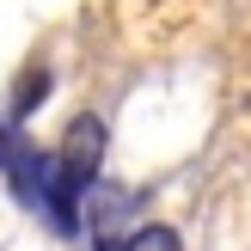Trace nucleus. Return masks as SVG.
I'll use <instances>...</instances> for the list:
<instances>
[{"instance_id":"nucleus-1","label":"nucleus","mask_w":251,"mask_h":251,"mask_svg":"<svg viewBox=\"0 0 251 251\" xmlns=\"http://www.w3.org/2000/svg\"><path fill=\"white\" fill-rule=\"evenodd\" d=\"M98 166H104V123L86 110V117L68 123V135H61V153H55V172L61 184H68L74 196H86L98 184Z\"/></svg>"},{"instance_id":"nucleus-5","label":"nucleus","mask_w":251,"mask_h":251,"mask_svg":"<svg viewBox=\"0 0 251 251\" xmlns=\"http://www.w3.org/2000/svg\"><path fill=\"white\" fill-rule=\"evenodd\" d=\"M6 141H12V123H6V110H0V159H6Z\"/></svg>"},{"instance_id":"nucleus-4","label":"nucleus","mask_w":251,"mask_h":251,"mask_svg":"<svg viewBox=\"0 0 251 251\" xmlns=\"http://www.w3.org/2000/svg\"><path fill=\"white\" fill-rule=\"evenodd\" d=\"M92 251H123V239H117V233H98V239H92Z\"/></svg>"},{"instance_id":"nucleus-2","label":"nucleus","mask_w":251,"mask_h":251,"mask_svg":"<svg viewBox=\"0 0 251 251\" xmlns=\"http://www.w3.org/2000/svg\"><path fill=\"white\" fill-rule=\"evenodd\" d=\"M49 86H55V74H49L43 61H37V68H25L19 80H12V98H6V123H12V129H25V123L37 117V104L49 98Z\"/></svg>"},{"instance_id":"nucleus-3","label":"nucleus","mask_w":251,"mask_h":251,"mask_svg":"<svg viewBox=\"0 0 251 251\" xmlns=\"http://www.w3.org/2000/svg\"><path fill=\"white\" fill-rule=\"evenodd\" d=\"M123 251H184V239H178L172 227H159V221H153V227H135L129 239H123Z\"/></svg>"}]
</instances>
